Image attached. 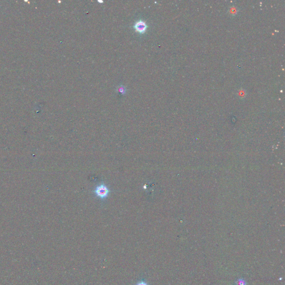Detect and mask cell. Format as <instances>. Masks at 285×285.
I'll list each match as a JSON object with an SVG mask.
<instances>
[{"label":"cell","mask_w":285,"mask_h":285,"mask_svg":"<svg viewBox=\"0 0 285 285\" xmlns=\"http://www.w3.org/2000/svg\"><path fill=\"white\" fill-rule=\"evenodd\" d=\"M94 192L97 197L103 200L108 197L110 191L104 184H100L96 187Z\"/></svg>","instance_id":"obj_1"},{"label":"cell","mask_w":285,"mask_h":285,"mask_svg":"<svg viewBox=\"0 0 285 285\" xmlns=\"http://www.w3.org/2000/svg\"><path fill=\"white\" fill-rule=\"evenodd\" d=\"M148 28V25L146 22L142 20L135 22L133 26V28L135 31L140 34L145 33Z\"/></svg>","instance_id":"obj_2"},{"label":"cell","mask_w":285,"mask_h":285,"mask_svg":"<svg viewBox=\"0 0 285 285\" xmlns=\"http://www.w3.org/2000/svg\"><path fill=\"white\" fill-rule=\"evenodd\" d=\"M116 91L119 93H120L124 95L127 93V89L125 87V86L123 85H119L117 86L116 88Z\"/></svg>","instance_id":"obj_3"},{"label":"cell","mask_w":285,"mask_h":285,"mask_svg":"<svg viewBox=\"0 0 285 285\" xmlns=\"http://www.w3.org/2000/svg\"><path fill=\"white\" fill-rule=\"evenodd\" d=\"M135 285H149V284L144 280H140L137 282Z\"/></svg>","instance_id":"obj_4"},{"label":"cell","mask_w":285,"mask_h":285,"mask_svg":"<svg viewBox=\"0 0 285 285\" xmlns=\"http://www.w3.org/2000/svg\"><path fill=\"white\" fill-rule=\"evenodd\" d=\"M239 285H245V282L243 281H242V280H240L239 281V283H238Z\"/></svg>","instance_id":"obj_5"},{"label":"cell","mask_w":285,"mask_h":285,"mask_svg":"<svg viewBox=\"0 0 285 285\" xmlns=\"http://www.w3.org/2000/svg\"><path fill=\"white\" fill-rule=\"evenodd\" d=\"M97 2H99V3H103L104 2L103 1H102V0H98Z\"/></svg>","instance_id":"obj_6"}]
</instances>
